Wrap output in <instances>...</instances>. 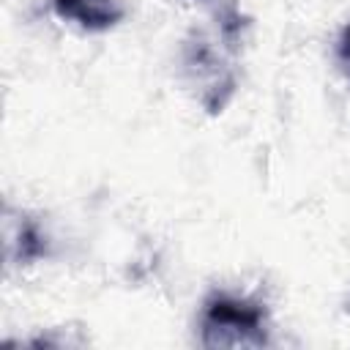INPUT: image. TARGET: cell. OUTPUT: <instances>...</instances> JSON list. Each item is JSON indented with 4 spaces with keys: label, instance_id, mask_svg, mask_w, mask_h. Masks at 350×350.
<instances>
[{
    "label": "cell",
    "instance_id": "5",
    "mask_svg": "<svg viewBox=\"0 0 350 350\" xmlns=\"http://www.w3.org/2000/svg\"><path fill=\"white\" fill-rule=\"evenodd\" d=\"M336 63H339L342 74L350 79V25H345L336 38Z\"/></svg>",
    "mask_w": 350,
    "mask_h": 350
},
{
    "label": "cell",
    "instance_id": "6",
    "mask_svg": "<svg viewBox=\"0 0 350 350\" xmlns=\"http://www.w3.org/2000/svg\"><path fill=\"white\" fill-rule=\"evenodd\" d=\"M347 309H350V301H347Z\"/></svg>",
    "mask_w": 350,
    "mask_h": 350
},
{
    "label": "cell",
    "instance_id": "1",
    "mask_svg": "<svg viewBox=\"0 0 350 350\" xmlns=\"http://www.w3.org/2000/svg\"><path fill=\"white\" fill-rule=\"evenodd\" d=\"M202 347H262L268 345V312L260 301L211 293L200 314Z\"/></svg>",
    "mask_w": 350,
    "mask_h": 350
},
{
    "label": "cell",
    "instance_id": "3",
    "mask_svg": "<svg viewBox=\"0 0 350 350\" xmlns=\"http://www.w3.org/2000/svg\"><path fill=\"white\" fill-rule=\"evenodd\" d=\"M52 11L90 33L115 27L126 14L120 0H52Z\"/></svg>",
    "mask_w": 350,
    "mask_h": 350
},
{
    "label": "cell",
    "instance_id": "2",
    "mask_svg": "<svg viewBox=\"0 0 350 350\" xmlns=\"http://www.w3.org/2000/svg\"><path fill=\"white\" fill-rule=\"evenodd\" d=\"M183 68L191 85H197L200 90V104L211 115H219L230 101V96L235 93V71L224 66L213 44L200 33H194L183 44Z\"/></svg>",
    "mask_w": 350,
    "mask_h": 350
},
{
    "label": "cell",
    "instance_id": "4",
    "mask_svg": "<svg viewBox=\"0 0 350 350\" xmlns=\"http://www.w3.org/2000/svg\"><path fill=\"white\" fill-rule=\"evenodd\" d=\"M14 246H16V260L22 262V265H27V262H33V260H38V257H44L46 254V238L41 235V230H38V224H33V221H22L19 224V230H16V238L11 241Z\"/></svg>",
    "mask_w": 350,
    "mask_h": 350
}]
</instances>
